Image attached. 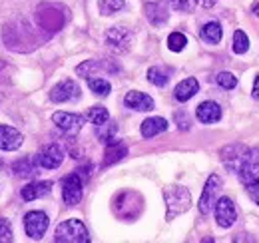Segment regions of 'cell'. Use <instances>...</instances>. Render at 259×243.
Instances as JSON below:
<instances>
[{"label": "cell", "instance_id": "cell-14", "mask_svg": "<svg viewBox=\"0 0 259 243\" xmlns=\"http://www.w3.org/2000/svg\"><path fill=\"white\" fill-rule=\"evenodd\" d=\"M124 104L128 108H132V110H138V112H150V110H154V100L148 94H144V92H136V90L128 92L126 98H124Z\"/></svg>", "mask_w": 259, "mask_h": 243}, {"label": "cell", "instance_id": "cell-36", "mask_svg": "<svg viewBox=\"0 0 259 243\" xmlns=\"http://www.w3.org/2000/svg\"><path fill=\"white\" fill-rule=\"evenodd\" d=\"M251 12H253V14H255V16L259 18V2L255 4V6H253V10H251Z\"/></svg>", "mask_w": 259, "mask_h": 243}, {"label": "cell", "instance_id": "cell-6", "mask_svg": "<svg viewBox=\"0 0 259 243\" xmlns=\"http://www.w3.org/2000/svg\"><path fill=\"white\" fill-rule=\"evenodd\" d=\"M82 178L80 174H70L62 180V197L66 206H78L82 201Z\"/></svg>", "mask_w": 259, "mask_h": 243}, {"label": "cell", "instance_id": "cell-23", "mask_svg": "<svg viewBox=\"0 0 259 243\" xmlns=\"http://www.w3.org/2000/svg\"><path fill=\"white\" fill-rule=\"evenodd\" d=\"M126 6V0H98V8L104 16L116 14L118 10H122Z\"/></svg>", "mask_w": 259, "mask_h": 243}, {"label": "cell", "instance_id": "cell-19", "mask_svg": "<svg viewBox=\"0 0 259 243\" xmlns=\"http://www.w3.org/2000/svg\"><path fill=\"white\" fill-rule=\"evenodd\" d=\"M36 168H40V166L36 164V159L22 157V159H18V161L12 166V172H14L18 178H32V176H36Z\"/></svg>", "mask_w": 259, "mask_h": 243}, {"label": "cell", "instance_id": "cell-32", "mask_svg": "<svg viewBox=\"0 0 259 243\" xmlns=\"http://www.w3.org/2000/svg\"><path fill=\"white\" fill-rule=\"evenodd\" d=\"M167 4L174 10H188L190 8V0H167Z\"/></svg>", "mask_w": 259, "mask_h": 243}, {"label": "cell", "instance_id": "cell-22", "mask_svg": "<svg viewBox=\"0 0 259 243\" xmlns=\"http://www.w3.org/2000/svg\"><path fill=\"white\" fill-rule=\"evenodd\" d=\"M231 50L235 54H245L249 50V38L243 30L233 32V40H231Z\"/></svg>", "mask_w": 259, "mask_h": 243}, {"label": "cell", "instance_id": "cell-24", "mask_svg": "<svg viewBox=\"0 0 259 243\" xmlns=\"http://www.w3.org/2000/svg\"><path fill=\"white\" fill-rule=\"evenodd\" d=\"M102 68H106V62H100V60H86L84 64H80L78 68H76V72L80 74V76H84V78H90L94 72L98 70H102Z\"/></svg>", "mask_w": 259, "mask_h": 243}, {"label": "cell", "instance_id": "cell-10", "mask_svg": "<svg viewBox=\"0 0 259 243\" xmlns=\"http://www.w3.org/2000/svg\"><path fill=\"white\" fill-rule=\"evenodd\" d=\"M80 96V88L74 80H62L60 84H56L52 92H50V98L52 102L56 104H62V102H70V100H76Z\"/></svg>", "mask_w": 259, "mask_h": 243}, {"label": "cell", "instance_id": "cell-31", "mask_svg": "<svg viewBox=\"0 0 259 243\" xmlns=\"http://www.w3.org/2000/svg\"><path fill=\"white\" fill-rule=\"evenodd\" d=\"M176 122L180 130H190V116L186 112H176Z\"/></svg>", "mask_w": 259, "mask_h": 243}, {"label": "cell", "instance_id": "cell-4", "mask_svg": "<svg viewBox=\"0 0 259 243\" xmlns=\"http://www.w3.org/2000/svg\"><path fill=\"white\" fill-rule=\"evenodd\" d=\"M220 189H222V178L215 176V174H211L207 178V182H205V187L201 191V197H199V212L203 213V215H207V213L215 208L218 191Z\"/></svg>", "mask_w": 259, "mask_h": 243}, {"label": "cell", "instance_id": "cell-16", "mask_svg": "<svg viewBox=\"0 0 259 243\" xmlns=\"http://www.w3.org/2000/svg\"><path fill=\"white\" fill-rule=\"evenodd\" d=\"M50 189H52V182H32L28 183L26 187H22L20 195H22L24 201H34V199L50 193Z\"/></svg>", "mask_w": 259, "mask_h": 243}, {"label": "cell", "instance_id": "cell-20", "mask_svg": "<svg viewBox=\"0 0 259 243\" xmlns=\"http://www.w3.org/2000/svg\"><path fill=\"white\" fill-rule=\"evenodd\" d=\"M199 36H201V40L207 42V44H218V42L222 40V36H224V30H222V26H220L218 22H207L205 26H201Z\"/></svg>", "mask_w": 259, "mask_h": 243}, {"label": "cell", "instance_id": "cell-25", "mask_svg": "<svg viewBox=\"0 0 259 243\" xmlns=\"http://www.w3.org/2000/svg\"><path fill=\"white\" fill-rule=\"evenodd\" d=\"M88 88L94 92L96 96H108L110 90H112L110 82L104 80V78H88Z\"/></svg>", "mask_w": 259, "mask_h": 243}, {"label": "cell", "instance_id": "cell-28", "mask_svg": "<svg viewBox=\"0 0 259 243\" xmlns=\"http://www.w3.org/2000/svg\"><path fill=\"white\" fill-rule=\"evenodd\" d=\"M167 78H169V76L163 72L162 68H150V70H148V80H150L154 86H160V88L165 86V84H167Z\"/></svg>", "mask_w": 259, "mask_h": 243}, {"label": "cell", "instance_id": "cell-1", "mask_svg": "<svg viewBox=\"0 0 259 243\" xmlns=\"http://www.w3.org/2000/svg\"><path fill=\"white\" fill-rule=\"evenodd\" d=\"M163 197H165V206H167V213L165 219H174L178 215L190 210L192 206V195L186 187L182 185H169L163 189Z\"/></svg>", "mask_w": 259, "mask_h": 243}, {"label": "cell", "instance_id": "cell-18", "mask_svg": "<svg viewBox=\"0 0 259 243\" xmlns=\"http://www.w3.org/2000/svg\"><path fill=\"white\" fill-rule=\"evenodd\" d=\"M167 130V120L163 118H148L142 122V136L144 138H154Z\"/></svg>", "mask_w": 259, "mask_h": 243}, {"label": "cell", "instance_id": "cell-5", "mask_svg": "<svg viewBox=\"0 0 259 243\" xmlns=\"http://www.w3.org/2000/svg\"><path fill=\"white\" fill-rule=\"evenodd\" d=\"M48 229V215L44 212H28L24 215V231L30 239H42Z\"/></svg>", "mask_w": 259, "mask_h": 243}, {"label": "cell", "instance_id": "cell-35", "mask_svg": "<svg viewBox=\"0 0 259 243\" xmlns=\"http://www.w3.org/2000/svg\"><path fill=\"white\" fill-rule=\"evenodd\" d=\"M251 96H253L255 100H259V76L255 78V84H253V92H251Z\"/></svg>", "mask_w": 259, "mask_h": 243}, {"label": "cell", "instance_id": "cell-27", "mask_svg": "<svg viewBox=\"0 0 259 243\" xmlns=\"http://www.w3.org/2000/svg\"><path fill=\"white\" fill-rule=\"evenodd\" d=\"M186 44H188V38L182 32H171L169 38H167V48L171 52H182L186 48Z\"/></svg>", "mask_w": 259, "mask_h": 243}, {"label": "cell", "instance_id": "cell-7", "mask_svg": "<svg viewBox=\"0 0 259 243\" xmlns=\"http://www.w3.org/2000/svg\"><path fill=\"white\" fill-rule=\"evenodd\" d=\"M34 159H36V164H38L40 168H44V170H56V168H60L62 161H64V150H62V146H58V144H50V146H46L42 152L38 153Z\"/></svg>", "mask_w": 259, "mask_h": 243}, {"label": "cell", "instance_id": "cell-13", "mask_svg": "<svg viewBox=\"0 0 259 243\" xmlns=\"http://www.w3.org/2000/svg\"><path fill=\"white\" fill-rule=\"evenodd\" d=\"M195 116L201 124H215L222 118V106L218 102H201L195 110Z\"/></svg>", "mask_w": 259, "mask_h": 243}, {"label": "cell", "instance_id": "cell-11", "mask_svg": "<svg viewBox=\"0 0 259 243\" xmlns=\"http://www.w3.org/2000/svg\"><path fill=\"white\" fill-rule=\"evenodd\" d=\"M24 142V136L12 128V126H0V150L4 152H14L22 146Z\"/></svg>", "mask_w": 259, "mask_h": 243}, {"label": "cell", "instance_id": "cell-30", "mask_svg": "<svg viewBox=\"0 0 259 243\" xmlns=\"http://www.w3.org/2000/svg\"><path fill=\"white\" fill-rule=\"evenodd\" d=\"M12 241V225L8 219L0 217V243Z\"/></svg>", "mask_w": 259, "mask_h": 243}, {"label": "cell", "instance_id": "cell-26", "mask_svg": "<svg viewBox=\"0 0 259 243\" xmlns=\"http://www.w3.org/2000/svg\"><path fill=\"white\" fill-rule=\"evenodd\" d=\"M86 118L92 122L94 126H100V124H104V122L110 120V114H108V110H106L104 106H94V108L88 110Z\"/></svg>", "mask_w": 259, "mask_h": 243}, {"label": "cell", "instance_id": "cell-2", "mask_svg": "<svg viewBox=\"0 0 259 243\" xmlns=\"http://www.w3.org/2000/svg\"><path fill=\"white\" fill-rule=\"evenodd\" d=\"M54 241L58 243H86L90 241L88 229L80 219H66L54 231Z\"/></svg>", "mask_w": 259, "mask_h": 243}, {"label": "cell", "instance_id": "cell-29", "mask_svg": "<svg viewBox=\"0 0 259 243\" xmlns=\"http://www.w3.org/2000/svg\"><path fill=\"white\" fill-rule=\"evenodd\" d=\"M215 82H218L222 88H226V90H233V88L237 86V78H235L231 72H222V74H218Z\"/></svg>", "mask_w": 259, "mask_h": 243}, {"label": "cell", "instance_id": "cell-3", "mask_svg": "<svg viewBox=\"0 0 259 243\" xmlns=\"http://www.w3.org/2000/svg\"><path fill=\"white\" fill-rule=\"evenodd\" d=\"M132 44V32L126 26H112L106 32V46L114 54H124L130 50Z\"/></svg>", "mask_w": 259, "mask_h": 243}, {"label": "cell", "instance_id": "cell-9", "mask_svg": "<svg viewBox=\"0 0 259 243\" xmlns=\"http://www.w3.org/2000/svg\"><path fill=\"white\" fill-rule=\"evenodd\" d=\"M213 212H215V221H218V225H222V227H226V229L231 227V225L237 221L235 206H233V201H231L229 197H220V199L215 201Z\"/></svg>", "mask_w": 259, "mask_h": 243}, {"label": "cell", "instance_id": "cell-33", "mask_svg": "<svg viewBox=\"0 0 259 243\" xmlns=\"http://www.w3.org/2000/svg\"><path fill=\"white\" fill-rule=\"evenodd\" d=\"M247 187V193H249V197L255 201L259 206V182L257 183H249V185H245Z\"/></svg>", "mask_w": 259, "mask_h": 243}, {"label": "cell", "instance_id": "cell-17", "mask_svg": "<svg viewBox=\"0 0 259 243\" xmlns=\"http://www.w3.org/2000/svg\"><path fill=\"white\" fill-rule=\"evenodd\" d=\"M128 153V148L122 144V142H112V144H106V153H104V166H112L116 161H120L124 155Z\"/></svg>", "mask_w": 259, "mask_h": 243}, {"label": "cell", "instance_id": "cell-21", "mask_svg": "<svg viewBox=\"0 0 259 243\" xmlns=\"http://www.w3.org/2000/svg\"><path fill=\"white\" fill-rule=\"evenodd\" d=\"M116 132H118V126L114 124V122H104V124H100L96 126V138L100 142H104V144H112V142H116Z\"/></svg>", "mask_w": 259, "mask_h": 243}, {"label": "cell", "instance_id": "cell-34", "mask_svg": "<svg viewBox=\"0 0 259 243\" xmlns=\"http://www.w3.org/2000/svg\"><path fill=\"white\" fill-rule=\"evenodd\" d=\"M215 2H218V0H195V4H199L201 8H211Z\"/></svg>", "mask_w": 259, "mask_h": 243}, {"label": "cell", "instance_id": "cell-8", "mask_svg": "<svg viewBox=\"0 0 259 243\" xmlns=\"http://www.w3.org/2000/svg\"><path fill=\"white\" fill-rule=\"evenodd\" d=\"M52 122L56 124V128L66 134V136H76L82 126H84V118L78 114H68V112H56L52 116Z\"/></svg>", "mask_w": 259, "mask_h": 243}, {"label": "cell", "instance_id": "cell-12", "mask_svg": "<svg viewBox=\"0 0 259 243\" xmlns=\"http://www.w3.org/2000/svg\"><path fill=\"white\" fill-rule=\"evenodd\" d=\"M146 18L150 20V24L154 26H163L169 18V12H167V6H165V0H154V2H148L146 4Z\"/></svg>", "mask_w": 259, "mask_h": 243}, {"label": "cell", "instance_id": "cell-15", "mask_svg": "<svg viewBox=\"0 0 259 243\" xmlns=\"http://www.w3.org/2000/svg\"><path fill=\"white\" fill-rule=\"evenodd\" d=\"M199 92V84H197V80L195 78H186V80H182L178 86H176V90H174V98L178 100V102H188V100H192L195 94Z\"/></svg>", "mask_w": 259, "mask_h": 243}]
</instances>
